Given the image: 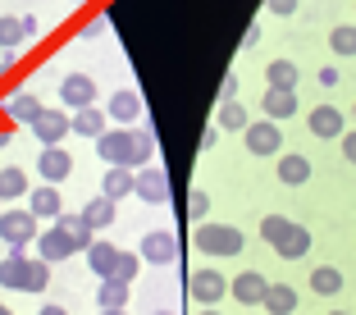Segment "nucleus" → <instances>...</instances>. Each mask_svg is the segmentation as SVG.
<instances>
[{
  "label": "nucleus",
  "instance_id": "32",
  "mask_svg": "<svg viewBox=\"0 0 356 315\" xmlns=\"http://www.w3.org/2000/svg\"><path fill=\"white\" fill-rule=\"evenodd\" d=\"M55 224H60V229L69 233V242H74L78 252H87V247H92V242H96V233L87 229V220H83V215H69V210H64V215H60V220H55Z\"/></svg>",
  "mask_w": 356,
  "mask_h": 315
},
{
  "label": "nucleus",
  "instance_id": "14",
  "mask_svg": "<svg viewBox=\"0 0 356 315\" xmlns=\"http://www.w3.org/2000/svg\"><path fill=\"white\" fill-rule=\"evenodd\" d=\"M133 197L142 206H165L169 201V174L165 169H137V183H133Z\"/></svg>",
  "mask_w": 356,
  "mask_h": 315
},
{
  "label": "nucleus",
  "instance_id": "42",
  "mask_svg": "<svg viewBox=\"0 0 356 315\" xmlns=\"http://www.w3.org/2000/svg\"><path fill=\"white\" fill-rule=\"evenodd\" d=\"M37 315H69V311H64V306H55V302H46V306H42Z\"/></svg>",
  "mask_w": 356,
  "mask_h": 315
},
{
  "label": "nucleus",
  "instance_id": "11",
  "mask_svg": "<svg viewBox=\"0 0 356 315\" xmlns=\"http://www.w3.org/2000/svg\"><path fill=\"white\" fill-rule=\"evenodd\" d=\"M306 133L320 137V142H329V137H343V133H347V115L338 110V105L320 101L311 115H306Z\"/></svg>",
  "mask_w": 356,
  "mask_h": 315
},
{
  "label": "nucleus",
  "instance_id": "8",
  "mask_svg": "<svg viewBox=\"0 0 356 315\" xmlns=\"http://www.w3.org/2000/svg\"><path fill=\"white\" fill-rule=\"evenodd\" d=\"M32 137L42 147H64V137H74L69 133V110L64 105H42V115L32 119Z\"/></svg>",
  "mask_w": 356,
  "mask_h": 315
},
{
  "label": "nucleus",
  "instance_id": "31",
  "mask_svg": "<svg viewBox=\"0 0 356 315\" xmlns=\"http://www.w3.org/2000/svg\"><path fill=\"white\" fill-rule=\"evenodd\" d=\"M343 270H334V265H315L311 270V293H320V297H334V293H343Z\"/></svg>",
  "mask_w": 356,
  "mask_h": 315
},
{
  "label": "nucleus",
  "instance_id": "7",
  "mask_svg": "<svg viewBox=\"0 0 356 315\" xmlns=\"http://www.w3.org/2000/svg\"><path fill=\"white\" fill-rule=\"evenodd\" d=\"M137 256H142V265L165 270V265L178 261V238L169 229H151V233H142V242H137Z\"/></svg>",
  "mask_w": 356,
  "mask_h": 315
},
{
  "label": "nucleus",
  "instance_id": "18",
  "mask_svg": "<svg viewBox=\"0 0 356 315\" xmlns=\"http://www.w3.org/2000/svg\"><path fill=\"white\" fill-rule=\"evenodd\" d=\"M311 169H315V165L302 156V151H283L279 165H274V174H279L283 188H302V183H311Z\"/></svg>",
  "mask_w": 356,
  "mask_h": 315
},
{
  "label": "nucleus",
  "instance_id": "9",
  "mask_svg": "<svg viewBox=\"0 0 356 315\" xmlns=\"http://www.w3.org/2000/svg\"><path fill=\"white\" fill-rule=\"evenodd\" d=\"M96 78L92 74H64L60 78V105L69 110V115H78V110H92L96 105Z\"/></svg>",
  "mask_w": 356,
  "mask_h": 315
},
{
  "label": "nucleus",
  "instance_id": "43",
  "mask_svg": "<svg viewBox=\"0 0 356 315\" xmlns=\"http://www.w3.org/2000/svg\"><path fill=\"white\" fill-rule=\"evenodd\" d=\"M10 74H14V60H0V83H5Z\"/></svg>",
  "mask_w": 356,
  "mask_h": 315
},
{
  "label": "nucleus",
  "instance_id": "12",
  "mask_svg": "<svg viewBox=\"0 0 356 315\" xmlns=\"http://www.w3.org/2000/svg\"><path fill=\"white\" fill-rule=\"evenodd\" d=\"M74 156H69V147H42V156H37V174H42V183H51V188H60L64 179H74Z\"/></svg>",
  "mask_w": 356,
  "mask_h": 315
},
{
  "label": "nucleus",
  "instance_id": "29",
  "mask_svg": "<svg viewBox=\"0 0 356 315\" xmlns=\"http://www.w3.org/2000/svg\"><path fill=\"white\" fill-rule=\"evenodd\" d=\"M96 306H101V311H128V284L101 279V284H96Z\"/></svg>",
  "mask_w": 356,
  "mask_h": 315
},
{
  "label": "nucleus",
  "instance_id": "22",
  "mask_svg": "<svg viewBox=\"0 0 356 315\" xmlns=\"http://www.w3.org/2000/svg\"><path fill=\"white\" fill-rule=\"evenodd\" d=\"M297 110H302V105H297V92H265L261 96V115L270 119V124H288Z\"/></svg>",
  "mask_w": 356,
  "mask_h": 315
},
{
  "label": "nucleus",
  "instance_id": "28",
  "mask_svg": "<svg viewBox=\"0 0 356 315\" xmlns=\"http://www.w3.org/2000/svg\"><path fill=\"white\" fill-rule=\"evenodd\" d=\"M28 169L23 165H5L0 169V201H23L28 197Z\"/></svg>",
  "mask_w": 356,
  "mask_h": 315
},
{
  "label": "nucleus",
  "instance_id": "45",
  "mask_svg": "<svg viewBox=\"0 0 356 315\" xmlns=\"http://www.w3.org/2000/svg\"><path fill=\"white\" fill-rule=\"evenodd\" d=\"M197 315H220V306H201V311Z\"/></svg>",
  "mask_w": 356,
  "mask_h": 315
},
{
  "label": "nucleus",
  "instance_id": "36",
  "mask_svg": "<svg viewBox=\"0 0 356 315\" xmlns=\"http://www.w3.org/2000/svg\"><path fill=\"white\" fill-rule=\"evenodd\" d=\"M283 229H288V220H283V215H265V220H261V238L270 242V247H274V238H279Z\"/></svg>",
  "mask_w": 356,
  "mask_h": 315
},
{
  "label": "nucleus",
  "instance_id": "2",
  "mask_svg": "<svg viewBox=\"0 0 356 315\" xmlns=\"http://www.w3.org/2000/svg\"><path fill=\"white\" fill-rule=\"evenodd\" d=\"M0 288H10V293H46L51 288V265L42 256H28V252H10L0 261Z\"/></svg>",
  "mask_w": 356,
  "mask_h": 315
},
{
  "label": "nucleus",
  "instance_id": "52",
  "mask_svg": "<svg viewBox=\"0 0 356 315\" xmlns=\"http://www.w3.org/2000/svg\"><path fill=\"white\" fill-rule=\"evenodd\" d=\"M0 206H5V201H0Z\"/></svg>",
  "mask_w": 356,
  "mask_h": 315
},
{
  "label": "nucleus",
  "instance_id": "25",
  "mask_svg": "<svg viewBox=\"0 0 356 315\" xmlns=\"http://www.w3.org/2000/svg\"><path fill=\"white\" fill-rule=\"evenodd\" d=\"M261 311L265 315H297V288L293 284H274L270 279V293H265Z\"/></svg>",
  "mask_w": 356,
  "mask_h": 315
},
{
  "label": "nucleus",
  "instance_id": "41",
  "mask_svg": "<svg viewBox=\"0 0 356 315\" xmlns=\"http://www.w3.org/2000/svg\"><path fill=\"white\" fill-rule=\"evenodd\" d=\"M320 87H338V69H334V64H325V69H320Z\"/></svg>",
  "mask_w": 356,
  "mask_h": 315
},
{
  "label": "nucleus",
  "instance_id": "33",
  "mask_svg": "<svg viewBox=\"0 0 356 315\" xmlns=\"http://www.w3.org/2000/svg\"><path fill=\"white\" fill-rule=\"evenodd\" d=\"M23 42H28V28H23V19H14V14H0V51L14 55Z\"/></svg>",
  "mask_w": 356,
  "mask_h": 315
},
{
  "label": "nucleus",
  "instance_id": "48",
  "mask_svg": "<svg viewBox=\"0 0 356 315\" xmlns=\"http://www.w3.org/2000/svg\"><path fill=\"white\" fill-rule=\"evenodd\" d=\"M329 315H352V311H329Z\"/></svg>",
  "mask_w": 356,
  "mask_h": 315
},
{
  "label": "nucleus",
  "instance_id": "13",
  "mask_svg": "<svg viewBox=\"0 0 356 315\" xmlns=\"http://www.w3.org/2000/svg\"><path fill=\"white\" fill-rule=\"evenodd\" d=\"M142 110H147V101H142V96L137 92H115V96H105V119H110V124L115 128H133L137 119H142Z\"/></svg>",
  "mask_w": 356,
  "mask_h": 315
},
{
  "label": "nucleus",
  "instance_id": "49",
  "mask_svg": "<svg viewBox=\"0 0 356 315\" xmlns=\"http://www.w3.org/2000/svg\"><path fill=\"white\" fill-rule=\"evenodd\" d=\"M156 315H174V311H156Z\"/></svg>",
  "mask_w": 356,
  "mask_h": 315
},
{
  "label": "nucleus",
  "instance_id": "19",
  "mask_svg": "<svg viewBox=\"0 0 356 315\" xmlns=\"http://www.w3.org/2000/svg\"><path fill=\"white\" fill-rule=\"evenodd\" d=\"M78 215H83V220H87V229H92L96 238H101V233H110V224H115L119 206H115V201H110V197H101V192H96V197L87 201V206L78 210Z\"/></svg>",
  "mask_w": 356,
  "mask_h": 315
},
{
  "label": "nucleus",
  "instance_id": "44",
  "mask_svg": "<svg viewBox=\"0 0 356 315\" xmlns=\"http://www.w3.org/2000/svg\"><path fill=\"white\" fill-rule=\"evenodd\" d=\"M14 142V133H5V128H0V147H10Z\"/></svg>",
  "mask_w": 356,
  "mask_h": 315
},
{
  "label": "nucleus",
  "instance_id": "35",
  "mask_svg": "<svg viewBox=\"0 0 356 315\" xmlns=\"http://www.w3.org/2000/svg\"><path fill=\"white\" fill-rule=\"evenodd\" d=\"M188 215H192L197 224H206V215H210V192H206V188H192V192H188Z\"/></svg>",
  "mask_w": 356,
  "mask_h": 315
},
{
  "label": "nucleus",
  "instance_id": "24",
  "mask_svg": "<svg viewBox=\"0 0 356 315\" xmlns=\"http://www.w3.org/2000/svg\"><path fill=\"white\" fill-rule=\"evenodd\" d=\"M210 124L220 128V133H247L252 115H247V105H242V101H220V110H215Z\"/></svg>",
  "mask_w": 356,
  "mask_h": 315
},
{
  "label": "nucleus",
  "instance_id": "27",
  "mask_svg": "<svg viewBox=\"0 0 356 315\" xmlns=\"http://www.w3.org/2000/svg\"><path fill=\"white\" fill-rule=\"evenodd\" d=\"M133 183H137L133 169H105V174H101V197H110L119 206L124 197H133Z\"/></svg>",
  "mask_w": 356,
  "mask_h": 315
},
{
  "label": "nucleus",
  "instance_id": "20",
  "mask_svg": "<svg viewBox=\"0 0 356 315\" xmlns=\"http://www.w3.org/2000/svg\"><path fill=\"white\" fill-rule=\"evenodd\" d=\"M28 201H32V215H37V220H60V215H64V197H60V188H51V183H42V188H32L28 192Z\"/></svg>",
  "mask_w": 356,
  "mask_h": 315
},
{
  "label": "nucleus",
  "instance_id": "10",
  "mask_svg": "<svg viewBox=\"0 0 356 315\" xmlns=\"http://www.w3.org/2000/svg\"><path fill=\"white\" fill-rule=\"evenodd\" d=\"M265 293H270V279H265L261 270H242V274H233V279H229V297L238 306H247V311H252V306H261Z\"/></svg>",
  "mask_w": 356,
  "mask_h": 315
},
{
  "label": "nucleus",
  "instance_id": "40",
  "mask_svg": "<svg viewBox=\"0 0 356 315\" xmlns=\"http://www.w3.org/2000/svg\"><path fill=\"white\" fill-rule=\"evenodd\" d=\"M256 46H261V28H256V23H252V28L242 32V55H252Z\"/></svg>",
  "mask_w": 356,
  "mask_h": 315
},
{
  "label": "nucleus",
  "instance_id": "38",
  "mask_svg": "<svg viewBox=\"0 0 356 315\" xmlns=\"http://www.w3.org/2000/svg\"><path fill=\"white\" fill-rule=\"evenodd\" d=\"M220 101H238V74H233V69L220 78Z\"/></svg>",
  "mask_w": 356,
  "mask_h": 315
},
{
  "label": "nucleus",
  "instance_id": "47",
  "mask_svg": "<svg viewBox=\"0 0 356 315\" xmlns=\"http://www.w3.org/2000/svg\"><path fill=\"white\" fill-rule=\"evenodd\" d=\"M0 315H14V311H10V306H0Z\"/></svg>",
  "mask_w": 356,
  "mask_h": 315
},
{
  "label": "nucleus",
  "instance_id": "17",
  "mask_svg": "<svg viewBox=\"0 0 356 315\" xmlns=\"http://www.w3.org/2000/svg\"><path fill=\"white\" fill-rule=\"evenodd\" d=\"M32 247H37V256H42L46 265H55V261H69V256L78 252L74 242H69V233L60 229V224H51V229H42L37 233V242H32Z\"/></svg>",
  "mask_w": 356,
  "mask_h": 315
},
{
  "label": "nucleus",
  "instance_id": "26",
  "mask_svg": "<svg viewBox=\"0 0 356 315\" xmlns=\"http://www.w3.org/2000/svg\"><path fill=\"white\" fill-rule=\"evenodd\" d=\"M69 133L96 142V137L105 133V110H101V105H92V110H78V115H69Z\"/></svg>",
  "mask_w": 356,
  "mask_h": 315
},
{
  "label": "nucleus",
  "instance_id": "30",
  "mask_svg": "<svg viewBox=\"0 0 356 315\" xmlns=\"http://www.w3.org/2000/svg\"><path fill=\"white\" fill-rule=\"evenodd\" d=\"M329 51L338 60H356V23H334L329 28Z\"/></svg>",
  "mask_w": 356,
  "mask_h": 315
},
{
  "label": "nucleus",
  "instance_id": "5",
  "mask_svg": "<svg viewBox=\"0 0 356 315\" xmlns=\"http://www.w3.org/2000/svg\"><path fill=\"white\" fill-rule=\"evenodd\" d=\"M188 297L197 306H220L229 297V274H220L215 265H201V270L188 274Z\"/></svg>",
  "mask_w": 356,
  "mask_h": 315
},
{
  "label": "nucleus",
  "instance_id": "1",
  "mask_svg": "<svg viewBox=\"0 0 356 315\" xmlns=\"http://www.w3.org/2000/svg\"><path fill=\"white\" fill-rule=\"evenodd\" d=\"M92 147L105 169H133L137 174L156 160V133L151 128H105Z\"/></svg>",
  "mask_w": 356,
  "mask_h": 315
},
{
  "label": "nucleus",
  "instance_id": "15",
  "mask_svg": "<svg viewBox=\"0 0 356 315\" xmlns=\"http://www.w3.org/2000/svg\"><path fill=\"white\" fill-rule=\"evenodd\" d=\"M0 110H5V119H14V124H32V119L42 115V101H37L28 87H10V92L0 96Z\"/></svg>",
  "mask_w": 356,
  "mask_h": 315
},
{
  "label": "nucleus",
  "instance_id": "50",
  "mask_svg": "<svg viewBox=\"0 0 356 315\" xmlns=\"http://www.w3.org/2000/svg\"><path fill=\"white\" fill-rule=\"evenodd\" d=\"M69 5H83V0H69Z\"/></svg>",
  "mask_w": 356,
  "mask_h": 315
},
{
  "label": "nucleus",
  "instance_id": "4",
  "mask_svg": "<svg viewBox=\"0 0 356 315\" xmlns=\"http://www.w3.org/2000/svg\"><path fill=\"white\" fill-rule=\"evenodd\" d=\"M37 233H42V220L32 215V210L23 206H10V210H0V242L10 247V252H28L32 242H37Z\"/></svg>",
  "mask_w": 356,
  "mask_h": 315
},
{
  "label": "nucleus",
  "instance_id": "3",
  "mask_svg": "<svg viewBox=\"0 0 356 315\" xmlns=\"http://www.w3.org/2000/svg\"><path fill=\"white\" fill-rule=\"evenodd\" d=\"M192 247H197L201 256H215V261H224V256H242V247H247V233H242L238 224H197V233H192Z\"/></svg>",
  "mask_w": 356,
  "mask_h": 315
},
{
  "label": "nucleus",
  "instance_id": "16",
  "mask_svg": "<svg viewBox=\"0 0 356 315\" xmlns=\"http://www.w3.org/2000/svg\"><path fill=\"white\" fill-rule=\"evenodd\" d=\"M311 229H306V224H293L288 220V229L279 233V238H274V252L283 256V261H306V256H311Z\"/></svg>",
  "mask_w": 356,
  "mask_h": 315
},
{
  "label": "nucleus",
  "instance_id": "51",
  "mask_svg": "<svg viewBox=\"0 0 356 315\" xmlns=\"http://www.w3.org/2000/svg\"><path fill=\"white\" fill-rule=\"evenodd\" d=\"M352 119H356V105H352Z\"/></svg>",
  "mask_w": 356,
  "mask_h": 315
},
{
  "label": "nucleus",
  "instance_id": "23",
  "mask_svg": "<svg viewBox=\"0 0 356 315\" xmlns=\"http://www.w3.org/2000/svg\"><path fill=\"white\" fill-rule=\"evenodd\" d=\"M265 83H270V92H297L302 69H297V60H270L265 64Z\"/></svg>",
  "mask_w": 356,
  "mask_h": 315
},
{
  "label": "nucleus",
  "instance_id": "39",
  "mask_svg": "<svg viewBox=\"0 0 356 315\" xmlns=\"http://www.w3.org/2000/svg\"><path fill=\"white\" fill-rule=\"evenodd\" d=\"M338 142H343V160H347V165H356V128H347Z\"/></svg>",
  "mask_w": 356,
  "mask_h": 315
},
{
  "label": "nucleus",
  "instance_id": "46",
  "mask_svg": "<svg viewBox=\"0 0 356 315\" xmlns=\"http://www.w3.org/2000/svg\"><path fill=\"white\" fill-rule=\"evenodd\" d=\"M101 315H128V311H101Z\"/></svg>",
  "mask_w": 356,
  "mask_h": 315
},
{
  "label": "nucleus",
  "instance_id": "37",
  "mask_svg": "<svg viewBox=\"0 0 356 315\" xmlns=\"http://www.w3.org/2000/svg\"><path fill=\"white\" fill-rule=\"evenodd\" d=\"M297 5H302V0H265V10H270V14H279V19H293V14H297Z\"/></svg>",
  "mask_w": 356,
  "mask_h": 315
},
{
  "label": "nucleus",
  "instance_id": "21",
  "mask_svg": "<svg viewBox=\"0 0 356 315\" xmlns=\"http://www.w3.org/2000/svg\"><path fill=\"white\" fill-rule=\"evenodd\" d=\"M83 256H87V265H92V274H96V279H115V265H119V247H115V242L96 238Z\"/></svg>",
  "mask_w": 356,
  "mask_h": 315
},
{
  "label": "nucleus",
  "instance_id": "34",
  "mask_svg": "<svg viewBox=\"0 0 356 315\" xmlns=\"http://www.w3.org/2000/svg\"><path fill=\"white\" fill-rule=\"evenodd\" d=\"M137 274H142V256H137V252H119L115 279H119V284H128V288H133V279H137Z\"/></svg>",
  "mask_w": 356,
  "mask_h": 315
},
{
  "label": "nucleus",
  "instance_id": "6",
  "mask_svg": "<svg viewBox=\"0 0 356 315\" xmlns=\"http://www.w3.org/2000/svg\"><path fill=\"white\" fill-rule=\"evenodd\" d=\"M242 147L252 151V156H261V160H279V156H283V124H270V119H256V124H247V133H242Z\"/></svg>",
  "mask_w": 356,
  "mask_h": 315
}]
</instances>
